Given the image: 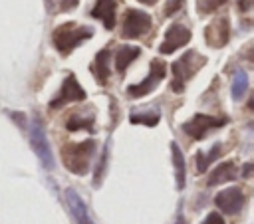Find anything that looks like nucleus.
Returning a JSON list of instances; mask_svg holds the SVG:
<instances>
[{"label": "nucleus", "mask_w": 254, "mask_h": 224, "mask_svg": "<svg viewBox=\"0 0 254 224\" xmlns=\"http://www.w3.org/2000/svg\"><path fill=\"white\" fill-rule=\"evenodd\" d=\"M93 155H95V141L93 139H87L81 143H69V145L62 147V159H64L65 168L73 174H79V176L89 170Z\"/></svg>", "instance_id": "nucleus-1"}, {"label": "nucleus", "mask_w": 254, "mask_h": 224, "mask_svg": "<svg viewBox=\"0 0 254 224\" xmlns=\"http://www.w3.org/2000/svg\"><path fill=\"white\" fill-rule=\"evenodd\" d=\"M93 36V28L89 26H79L75 22H65L62 26H58L52 34V40H54V46L60 54L67 56L71 54L79 44H83L85 40H89Z\"/></svg>", "instance_id": "nucleus-2"}, {"label": "nucleus", "mask_w": 254, "mask_h": 224, "mask_svg": "<svg viewBox=\"0 0 254 224\" xmlns=\"http://www.w3.org/2000/svg\"><path fill=\"white\" fill-rule=\"evenodd\" d=\"M206 63V57L200 56L194 50L185 52L175 63H173V81H171V89L175 93H183L185 83Z\"/></svg>", "instance_id": "nucleus-3"}, {"label": "nucleus", "mask_w": 254, "mask_h": 224, "mask_svg": "<svg viewBox=\"0 0 254 224\" xmlns=\"http://www.w3.org/2000/svg\"><path fill=\"white\" fill-rule=\"evenodd\" d=\"M30 145H32L34 153L38 155L42 167L48 168V170H52L56 167V163H54V155H52V149H50V143H48V137H46V129H44V123H42L40 117H32Z\"/></svg>", "instance_id": "nucleus-4"}, {"label": "nucleus", "mask_w": 254, "mask_h": 224, "mask_svg": "<svg viewBox=\"0 0 254 224\" xmlns=\"http://www.w3.org/2000/svg\"><path fill=\"white\" fill-rule=\"evenodd\" d=\"M226 123H228V117H212V115L196 113V115H192L189 121L183 123V131H185L190 139L200 141V139H204L210 131H214V129H218V127H222V125H226Z\"/></svg>", "instance_id": "nucleus-5"}, {"label": "nucleus", "mask_w": 254, "mask_h": 224, "mask_svg": "<svg viewBox=\"0 0 254 224\" xmlns=\"http://www.w3.org/2000/svg\"><path fill=\"white\" fill-rule=\"evenodd\" d=\"M165 73H167V65H165V61H161V59H153V61H151V69H149V75H147L141 83H133V85H129V87H127V93H129L131 97H143V95L151 93V91L163 81Z\"/></svg>", "instance_id": "nucleus-6"}, {"label": "nucleus", "mask_w": 254, "mask_h": 224, "mask_svg": "<svg viewBox=\"0 0 254 224\" xmlns=\"http://www.w3.org/2000/svg\"><path fill=\"white\" fill-rule=\"evenodd\" d=\"M83 99H85V89L79 85V81L75 79V75L69 73V75L64 79V83H62L58 95L50 101V107H52V109H60V107H64V105H67V103H71V101H83Z\"/></svg>", "instance_id": "nucleus-7"}, {"label": "nucleus", "mask_w": 254, "mask_h": 224, "mask_svg": "<svg viewBox=\"0 0 254 224\" xmlns=\"http://www.w3.org/2000/svg\"><path fill=\"white\" fill-rule=\"evenodd\" d=\"M151 30V16L143 10L127 8L123 18V38H139Z\"/></svg>", "instance_id": "nucleus-8"}, {"label": "nucleus", "mask_w": 254, "mask_h": 224, "mask_svg": "<svg viewBox=\"0 0 254 224\" xmlns=\"http://www.w3.org/2000/svg\"><path fill=\"white\" fill-rule=\"evenodd\" d=\"M244 192L242 188L238 186H230V188H224L220 190L216 196H214V204L224 212V214H238L244 206Z\"/></svg>", "instance_id": "nucleus-9"}, {"label": "nucleus", "mask_w": 254, "mask_h": 224, "mask_svg": "<svg viewBox=\"0 0 254 224\" xmlns=\"http://www.w3.org/2000/svg\"><path fill=\"white\" fill-rule=\"evenodd\" d=\"M190 42V30L185 28L183 24H173L165 32V40L159 46V54H173L175 50L187 46Z\"/></svg>", "instance_id": "nucleus-10"}, {"label": "nucleus", "mask_w": 254, "mask_h": 224, "mask_svg": "<svg viewBox=\"0 0 254 224\" xmlns=\"http://www.w3.org/2000/svg\"><path fill=\"white\" fill-rule=\"evenodd\" d=\"M228 38H230L228 18H218V20L210 22L204 28V42L210 48H222V46H226L228 44Z\"/></svg>", "instance_id": "nucleus-11"}, {"label": "nucleus", "mask_w": 254, "mask_h": 224, "mask_svg": "<svg viewBox=\"0 0 254 224\" xmlns=\"http://www.w3.org/2000/svg\"><path fill=\"white\" fill-rule=\"evenodd\" d=\"M65 200H67V206H69V212H71L75 224H95L85 208V202L73 188H65Z\"/></svg>", "instance_id": "nucleus-12"}, {"label": "nucleus", "mask_w": 254, "mask_h": 224, "mask_svg": "<svg viewBox=\"0 0 254 224\" xmlns=\"http://www.w3.org/2000/svg\"><path fill=\"white\" fill-rule=\"evenodd\" d=\"M115 10H117L115 0H97L93 10H91V16L101 20L107 30H113V26H115Z\"/></svg>", "instance_id": "nucleus-13"}, {"label": "nucleus", "mask_w": 254, "mask_h": 224, "mask_svg": "<svg viewBox=\"0 0 254 224\" xmlns=\"http://www.w3.org/2000/svg\"><path fill=\"white\" fill-rule=\"evenodd\" d=\"M236 176H238V168H236V165H234L232 161H226V163H220V165L208 174L206 184H208V186H216V184L234 180Z\"/></svg>", "instance_id": "nucleus-14"}, {"label": "nucleus", "mask_w": 254, "mask_h": 224, "mask_svg": "<svg viewBox=\"0 0 254 224\" xmlns=\"http://www.w3.org/2000/svg\"><path fill=\"white\" fill-rule=\"evenodd\" d=\"M91 73L95 75V79L99 81V85H105L107 79H109V50H101L95 59H93V65H91Z\"/></svg>", "instance_id": "nucleus-15"}, {"label": "nucleus", "mask_w": 254, "mask_h": 224, "mask_svg": "<svg viewBox=\"0 0 254 224\" xmlns=\"http://www.w3.org/2000/svg\"><path fill=\"white\" fill-rule=\"evenodd\" d=\"M171 155H173V167H175V180H177V188L183 190L185 188V180H187V167H185V157L181 147L173 141L171 143Z\"/></svg>", "instance_id": "nucleus-16"}, {"label": "nucleus", "mask_w": 254, "mask_h": 224, "mask_svg": "<svg viewBox=\"0 0 254 224\" xmlns=\"http://www.w3.org/2000/svg\"><path fill=\"white\" fill-rule=\"evenodd\" d=\"M139 54H141V48H137V46H121V48L117 50V54H115V69H117L119 73H123V71L129 67V63H131Z\"/></svg>", "instance_id": "nucleus-17"}, {"label": "nucleus", "mask_w": 254, "mask_h": 224, "mask_svg": "<svg viewBox=\"0 0 254 224\" xmlns=\"http://www.w3.org/2000/svg\"><path fill=\"white\" fill-rule=\"evenodd\" d=\"M248 85H250V81H248V73H246L244 69H238V71L234 73V79H232V87H230L232 99H234V101H240V99L246 95V91H248Z\"/></svg>", "instance_id": "nucleus-18"}, {"label": "nucleus", "mask_w": 254, "mask_h": 224, "mask_svg": "<svg viewBox=\"0 0 254 224\" xmlns=\"http://www.w3.org/2000/svg\"><path fill=\"white\" fill-rule=\"evenodd\" d=\"M220 151H222V145H220V143H214L212 149H210L206 155H204L202 151H198V153H196V172H204V170L210 167V163H212L214 159H218Z\"/></svg>", "instance_id": "nucleus-19"}, {"label": "nucleus", "mask_w": 254, "mask_h": 224, "mask_svg": "<svg viewBox=\"0 0 254 224\" xmlns=\"http://www.w3.org/2000/svg\"><path fill=\"white\" fill-rule=\"evenodd\" d=\"M129 121L131 123H143V125H147V127H153V125H157L159 121H161V111L159 109H151V111H145V113H137V111H133L131 115H129Z\"/></svg>", "instance_id": "nucleus-20"}, {"label": "nucleus", "mask_w": 254, "mask_h": 224, "mask_svg": "<svg viewBox=\"0 0 254 224\" xmlns=\"http://www.w3.org/2000/svg\"><path fill=\"white\" fill-rule=\"evenodd\" d=\"M109 139L105 141V145H103V151H101V157H99V163H97V167H95V172H93V186L97 188L99 184H101V180H103V176H105V170H107V159H109Z\"/></svg>", "instance_id": "nucleus-21"}, {"label": "nucleus", "mask_w": 254, "mask_h": 224, "mask_svg": "<svg viewBox=\"0 0 254 224\" xmlns=\"http://www.w3.org/2000/svg\"><path fill=\"white\" fill-rule=\"evenodd\" d=\"M67 131H77V129H85V131H93V117H81V115H71L65 123Z\"/></svg>", "instance_id": "nucleus-22"}, {"label": "nucleus", "mask_w": 254, "mask_h": 224, "mask_svg": "<svg viewBox=\"0 0 254 224\" xmlns=\"http://www.w3.org/2000/svg\"><path fill=\"white\" fill-rule=\"evenodd\" d=\"M226 0H196V10L200 14H210L214 12L216 8H220Z\"/></svg>", "instance_id": "nucleus-23"}, {"label": "nucleus", "mask_w": 254, "mask_h": 224, "mask_svg": "<svg viewBox=\"0 0 254 224\" xmlns=\"http://www.w3.org/2000/svg\"><path fill=\"white\" fill-rule=\"evenodd\" d=\"M183 6H185V0H167V4H165V16H173Z\"/></svg>", "instance_id": "nucleus-24"}, {"label": "nucleus", "mask_w": 254, "mask_h": 224, "mask_svg": "<svg viewBox=\"0 0 254 224\" xmlns=\"http://www.w3.org/2000/svg\"><path fill=\"white\" fill-rule=\"evenodd\" d=\"M202 224H224V220H222V216H220L218 212H210V214L202 220Z\"/></svg>", "instance_id": "nucleus-25"}, {"label": "nucleus", "mask_w": 254, "mask_h": 224, "mask_svg": "<svg viewBox=\"0 0 254 224\" xmlns=\"http://www.w3.org/2000/svg\"><path fill=\"white\" fill-rule=\"evenodd\" d=\"M77 2L79 0H60V10L62 12H69V10H73L77 6Z\"/></svg>", "instance_id": "nucleus-26"}, {"label": "nucleus", "mask_w": 254, "mask_h": 224, "mask_svg": "<svg viewBox=\"0 0 254 224\" xmlns=\"http://www.w3.org/2000/svg\"><path fill=\"white\" fill-rule=\"evenodd\" d=\"M236 4H238V10H240V12H248V10L252 8L254 0H236Z\"/></svg>", "instance_id": "nucleus-27"}, {"label": "nucleus", "mask_w": 254, "mask_h": 224, "mask_svg": "<svg viewBox=\"0 0 254 224\" xmlns=\"http://www.w3.org/2000/svg\"><path fill=\"white\" fill-rule=\"evenodd\" d=\"M250 172H252V163H246V165H244V170H242V176H246V178H248V176H250Z\"/></svg>", "instance_id": "nucleus-28"}, {"label": "nucleus", "mask_w": 254, "mask_h": 224, "mask_svg": "<svg viewBox=\"0 0 254 224\" xmlns=\"http://www.w3.org/2000/svg\"><path fill=\"white\" fill-rule=\"evenodd\" d=\"M141 4H147V6H153V4H157V0H139Z\"/></svg>", "instance_id": "nucleus-29"}, {"label": "nucleus", "mask_w": 254, "mask_h": 224, "mask_svg": "<svg viewBox=\"0 0 254 224\" xmlns=\"http://www.w3.org/2000/svg\"><path fill=\"white\" fill-rule=\"evenodd\" d=\"M44 2H46V8H48V10H52V6H54V0H44Z\"/></svg>", "instance_id": "nucleus-30"}, {"label": "nucleus", "mask_w": 254, "mask_h": 224, "mask_svg": "<svg viewBox=\"0 0 254 224\" xmlns=\"http://www.w3.org/2000/svg\"><path fill=\"white\" fill-rule=\"evenodd\" d=\"M177 224H185V218H183V214L179 212V220H177Z\"/></svg>", "instance_id": "nucleus-31"}]
</instances>
